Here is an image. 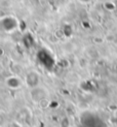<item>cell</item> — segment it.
Wrapping results in <instances>:
<instances>
[{
    "label": "cell",
    "mask_w": 117,
    "mask_h": 127,
    "mask_svg": "<svg viewBox=\"0 0 117 127\" xmlns=\"http://www.w3.org/2000/svg\"><path fill=\"white\" fill-rule=\"evenodd\" d=\"M30 96L33 101L35 102H40V101L44 100L48 96V91L44 87L42 86H36L34 88H31L30 91Z\"/></svg>",
    "instance_id": "obj_1"
},
{
    "label": "cell",
    "mask_w": 117,
    "mask_h": 127,
    "mask_svg": "<svg viewBox=\"0 0 117 127\" xmlns=\"http://www.w3.org/2000/svg\"><path fill=\"white\" fill-rule=\"evenodd\" d=\"M25 83L26 85L31 89V88H34L36 86H39L40 85V75L39 73L35 71V70H32L26 74L25 77Z\"/></svg>",
    "instance_id": "obj_2"
},
{
    "label": "cell",
    "mask_w": 117,
    "mask_h": 127,
    "mask_svg": "<svg viewBox=\"0 0 117 127\" xmlns=\"http://www.w3.org/2000/svg\"><path fill=\"white\" fill-rule=\"evenodd\" d=\"M6 85L10 89H18L22 86V81L17 77H9L6 79Z\"/></svg>",
    "instance_id": "obj_3"
},
{
    "label": "cell",
    "mask_w": 117,
    "mask_h": 127,
    "mask_svg": "<svg viewBox=\"0 0 117 127\" xmlns=\"http://www.w3.org/2000/svg\"><path fill=\"white\" fill-rule=\"evenodd\" d=\"M77 1L79 2V3H81V4H89V3H91L94 0H77Z\"/></svg>",
    "instance_id": "obj_4"
}]
</instances>
